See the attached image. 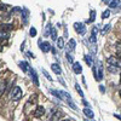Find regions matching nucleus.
Segmentation results:
<instances>
[{"label": "nucleus", "mask_w": 121, "mask_h": 121, "mask_svg": "<svg viewBox=\"0 0 121 121\" xmlns=\"http://www.w3.org/2000/svg\"><path fill=\"white\" fill-rule=\"evenodd\" d=\"M107 63L109 65L116 68V69H121V59H119L116 57H108L107 58Z\"/></svg>", "instance_id": "f257e3e1"}, {"label": "nucleus", "mask_w": 121, "mask_h": 121, "mask_svg": "<svg viewBox=\"0 0 121 121\" xmlns=\"http://www.w3.org/2000/svg\"><path fill=\"white\" fill-rule=\"evenodd\" d=\"M22 97V90L19 86H15L13 90H12V92H11V98L13 100H18L19 98Z\"/></svg>", "instance_id": "f03ea898"}, {"label": "nucleus", "mask_w": 121, "mask_h": 121, "mask_svg": "<svg viewBox=\"0 0 121 121\" xmlns=\"http://www.w3.org/2000/svg\"><path fill=\"white\" fill-rule=\"evenodd\" d=\"M74 28H75V32H76L78 34H80V35H85V33H86V28H85V24H84V23H79V22H76V23H74Z\"/></svg>", "instance_id": "7ed1b4c3"}, {"label": "nucleus", "mask_w": 121, "mask_h": 121, "mask_svg": "<svg viewBox=\"0 0 121 121\" xmlns=\"http://www.w3.org/2000/svg\"><path fill=\"white\" fill-rule=\"evenodd\" d=\"M63 117V113L60 110H53L51 113V116H50V121H59Z\"/></svg>", "instance_id": "20e7f679"}, {"label": "nucleus", "mask_w": 121, "mask_h": 121, "mask_svg": "<svg viewBox=\"0 0 121 121\" xmlns=\"http://www.w3.org/2000/svg\"><path fill=\"white\" fill-rule=\"evenodd\" d=\"M39 44H40V48H41V51L45 52V53H47L50 50H52V46L50 45V43H47V41H44V43L39 41Z\"/></svg>", "instance_id": "39448f33"}, {"label": "nucleus", "mask_w": 121, "mask_h": 121, "mask_svg": "<svg viewBox=\"0 0 121 121\" xmlns=\"http://www.w3.org/2000/svg\"><path fill=\"white\" fill-rule=\"evenodd\" d=\"M44 115H45V108H44L43 105L36 107L35 112H34V116H35V117H41V116H44Z\"/></svg>", "instance_id": "423d86ee"}, {"label": "nucleus", "mask_w": 121, "mask_h": 121, "mask_svg": "<svg viewBox=\"0 0 121 121\" xmlns=\"http://www.w3.org/2000/svg\"><path fill=\"white\" fill-rule=\"evenodd\" d=\"M75 45H76L75 40H74V39H70V40H69V43H68V45H67V53L73 52L74 50H75Z\"/></svg>", "instance_id": "0eeeda50"}, {"label": "nucleus", "mask_w": 121, "mask_h": 121, "mask_svg": "<svg viewBox=\"0 0 121 121\" xmlns=\"http://www.w3.org/2000/svg\"><path fill=\"white\" fill-rule=\"evenodd\" d=\"M73 70H74L75 74H81V73H82V67H81V64H80L79 62L73 63Z\"/></svg>", "instance_id": "6e6552de"}, {"label": "nucleus", "mask_w": 121, "mask_h": 121, "mask_svg": "<svg viewBox=\"0 0 121 121\" xmlns=\"http://www.w3.org/2000/svg\"><path fill=\"white\" fill-rule=\"evenodd\" d=\"M19 68H21L24 73H29V72H30V69H32V68L29 67V64H28L27 62H19Z\"/></svg>", "instance_id": "1a4fd4ad"}, {"label": "nucleus", "mask_w": 121, "mask_h": 121, "mask_svg": "<svg viewBox=\"0 0 121 121\" xmlns=\"http://www.w3.org/2000/svg\"><path fill=\"white\" fill-rule=\"evenodd\" d=\"M28 16H29L28 9H22V18H23V23L24 24L28 23Z\"/></svg>", "instance_id": "9d476101"}, {"label": "nucleus", "mask_w": 121, "mask_h": 121, "mask_svg": "<svg viewBox=\"0 0 121 121\" xmlns=\"http://www.w3.org/2000/svg\"><path fill=\"white\" fill-rule=\"evenodd\" d=\"M51 69L53 70V73H56V74H58V75H60V74H62V69H60V67H59L57 63H53V64H51Z\"/></svg>", "instance_id": "9b49d317"}, {"label": "nucleus", "mask_w": 121, "mask_h": 121, "mask_svg": "<svg viewBox=\"0 0 121 121\" xmlns=\"http://www.w3.org/2000/svg\"><path fill=\"white\" fill-rule=\"evenodd\" d=\"M29 74H30V76L33 78V81H34V84L38 86V85H39V81H38V75H36V73L34 72V69H30Z\"/></svg>", "instance_id": "f8f14e48"}, {"label": "nucleus", "mask_w": 121, "mask_h": 121, "mask_svg": "<svg viewBox=\"0 0 121 121\" xmlns=\"http://www.w3.org/2000/svg\"><path fill=\"white\" fill-rule=\"evenodd\" d=\"M84 114H85L87 117H90V119H93V116H95L93 112H92L90 108H85V109H84Z\"/></svg>", "instance_id": "ddd939ff"}, {"label": "nucleus", "mask_w": 121, "mask_h": 121, "mask_svg": "<svg viewBox=\"0 0 121 121\" xmlns=\"http://www.w3.org/2000/svg\"><path fill=\"white\" fill-rule=\"evenodd\" d=\"M50 35H51V39L52 40H55V41H57L58 40V38H57V30H56V28H51V30H50Z\"/></svg>", "instance_id": "4468645a"}, {"label": "nucleus", "mask_w": 121, "mask_h": 121, "mask_svg": "<svg viewBox=\"0 0 121 121\" xmlns=\"http://www.w3.org/2000/svg\"><path fill=\"white\" fill-rule=\"evenodd\" d=\"M97 70H98V74H97V80H102L103 79V68H102V65H98V68H97Z\"/></svg>", "instance_id": "2eb2a0df"}, {"label": "nucleus", "mask_w": 121, "mask_h": 121, "mask_svg": "<svg viewBox=\"0 0 121 121\" xmlns=\"http://www.w3.org/2000/svg\"><path fill=\"white\" fill-rule=\"evenodd\" d=\"M85 60H86L87 65H90V67L93 65V59H92V56H91V55H86L85 56Z\"/></svg>", "instance_id": "dca6fc26"}, {"label": "nucleus", "mask_w": 121, "mask_h": 121, "mask_svg": "<svg viewBox=\"0 0 121 121\" xmlns=\"http://www.w3.org/2000/svg\"><path fill=\"white\" fill-rule=\"evenodd\" d=\"M120 5V0H113V1H110L109 3V7L110 9H115Z\"/></svg>", "instance_id": "f3484780"}, {"label": "nucleus", "mask_w": 121, "mask_h": 121, "mask_svg": "<svg viewBox=\"0 0 121 121\" xmlns=\"http://www.w3.org/2000/svg\"><path fill=\"white\" fill-rule=\"evenodd\" d=\"M57 47H58L59 50L64 48V40H63L62 38H58V40H57Z\"/></svg>", "instance_id": "a211bd4d"}, {"label": "nucleus", "mask_w": 121, "mask_h": 121, "mask_svg": "<svg viewBox=\"0 0 121 121\" xmlns=\"http://www.w3.org/2000/svg\"><path fill=\"white\" fill-rule=\"evenodd\" d=\"M9 34L10 32H6V30H1V33H0V36H1V41L3 40H6L9 38Z\"/></svg>", "instance_id": "6ab92c4d"}, {"label": "nucleus", "mask_w": 121, "mask_h": 121, "mask_svg": "<svg viewBox=\"0 0 121 121\" xmlns=\"http://www.w3.org/2000/svg\"><path fill=\"white\" fill-rule=\"evenodd\" d=\"M12 29L11 24H1V30H6V32H10Z\"/></svg>", "instance_id": "aec40b11"}, {"label": "nucleus", "mask_w": 121, "mask_h": 121, "mask_svg": "<svg viewBox=\"0 0 121 121\" xmlns=\"http://www.w3.org/2000/svg\"><path fill=\"white\" fill-rule=\"evenodd\" d=\"M75 90L78 91V93L81 96V97H84V92H82V90H81V87H80V85L79 84H75Z\"/></svg>", "instance_id": "412c9836"}, {"label": "nucleus", "mask_w": 121, "mask_h": 121, "mask_svg": "<svg viewBox=\"0 0 121 121\" xmlns=\"http://www.w3.org/2000/svg\"><path fill=\"white\" fill-rule=\"evenodd\" d=\"M95 18H96V11H95V10H92V11H91V16H90L88 22H93Z\"/></svg>", "instance_id": "4be33fe9"}, {"label": "nucleus", "mask_w": 121, "mask_h": 121, "mask_svg": "<svg viewBox=\"0 0 121 121\" xmlns=\"http://www.w3.org/2000/svg\"><path fill=\"white\" fill-rule=\"evenodd\" d=\"M109 16H110V10H109V9H108V10H105V11L102 13V18H103V19L108 18Z\"/></svg>", "instance_id": "5701e85b"}, {"label": "nucleus", "mask_w": 121, "mask_h": 121, "mask_svg": "<svg viewBox=\"0 0 121 121\" xmlns=\"http://www.w3.org/2000/svg\"><path fill=\"white\" fill-rule=\"evenodd\" d=\"M29 34H30V36H35L36 35V29L34 27H32V28H30V30H29Z\"/></svg>", "instance_id": "b1692460"}, {"label": "nucleus", "mask_w": 121, "mask_h": 121, "mask_svg": "<svg viewBox=\"0 0 121 121\" xmlns=\"http://www.w3.org/2000/svg\"><path fill=\"white\" fill-rule=\"evenodd\" d=\"M5 87H6V81L4 80V81H1V88H0V93H4V91H5Z\"/></svg>", "instance_id": "393cba45"}, {"label": "nucleus", "mask_w": 121, "mask_h": 121, "mask_svg": "<svg viewBox=\"0 0 121 121\" xmlns=\"http://www.w3.org/2000/svg\"><path fill=\"white\" fill-rule=\"evenodd\" d=\"M43 73H44V75L46 76V79H47V80H50V81H52V78H51V76H50V74H48V73L46 72V70H45V69H43Z\"/></svg>", "instance_id": "a878e982"}, {"label": "nucleus", "mask_w": 121, "mask_h": 121, "mask_svg": "<svg viewBox=\"0 0 121 121\" xmlns=\"http://www.w3.org/2000/svg\"><path fill=\"white\" fill-rule=\"evenodd\" d=\"M110 28H112V26H110V24H107V26H104V29L102 30V34H105V33L108 32V30H109Z\"/></svg>", "instance_id": "bb28decb"}, {"label": "nucleus", "mask_w": 121, "mask_h": 121, "mask_svg": "<svg viewBox=\"0 0 121 121\" xmlns=\"http://www.w3.org/2000/svg\"><path fill=\"white\" fill-rule=\"evenodd\" d=\"M67 59H68V62H70V63H75V62H74V59H73V57H72V55H70V53H67Z\"/></svg>", "instance_id": "cd10ccee"}, {"label": "nucleus", "mask_w": 121, "mask_h": 121, "mask_svg": "<svg viewBox=\"0 0 121 121\" xmlns=\"http://www.w3.org/2000/svg\"><path fill=\"white\" fill-rule=\"evenodd\" d=\"M97 32H98V28H97V27H93V28H92V34H93V35H96V34H97Z\"/></svg>", "instance_id": "c85d7f7f"}, {"label": "nucleus", "mask_w": 121, "mask_h": 121, "mask_svg": "<svg viewBox=\"0 0 121 121\" xmlns=\"http://www.w3.org/2000/svg\"><path fill=\"white\" fill-rule=\"evenodd\" d=\"M116 58L121 59V51H117V52H116Z\"/></svg>", "instance_id": "c756f323"}, {"label": "nucleus", "mask_w": 121, "mask_h": 121, "mask_svg": "<svg viewBox=\"0 0 121 121\" xmlns=\"http://www.w3.org/2000/svg\"><path fill=\"white\" fill-rule=\"evenodd\" d=\"M27 55H28V56H29L30 58H34V55H33L32 52H27Z\"/></svg>", "instance_id": "7c9ffc66"}, {"label": "nucleus", "mask_w": 121, "mask_h": 121, "mask_svg": "<svg viewBox=\"0 0 121 121\" xmlns=\"http://www.w3.org/2000/svg\"><path fill=\"white\" fill-rule=\"evenodd\" d=\"M115 117L119 119V120H121V115H119V114H115Z\"/></svg>", "instance_id": "2f4dec72"}, {"label": "nucleus", "mask_w": 121, "mask_h": 121, "mask_svg": "<svg viewBox=\"0 0 121 121\" xmlns=\"http://www.w3.org/2000/svg\"><path fill=\"white\" fill-rule=\"evenodd\" d=\"M119 96H120V98H121V90L119 91Z\"/></svg>", "instance_id": "473e14b6"}, {"label": "nucleus", "mask_w": 121, "mask_h": 121, "mask_svg": "<svg viewBox=\"0 0 121 121\" xmlns=\"http://www.w3.org/2000/svg\"><path fill=\"white\" fill-rule=\"evenodd\" d=\"M62 121H70V120H68V119H65V120H62Z\"/></svg>", "instance_id": "72a5a7b5"}, {"label": "nucleus", "mask_w": 121, "mask_h": 121, "mask_svg": "<svg viewBox=\"0 0 121 121\" xmlns=\"http://www.w3.org/2000/svg\"><path fill=\"white\" fill-rule=\"evenodd\" d=\"M120 84H121V74H120Z\"/></svg>", "instance_id": "f704fd0d"}, {"label": "nucleus", "mask_w": 121, "mask_h": 121, "mask_svg": "<svg viewBox=\"0 0 121 121\" xmlns=\"http://www.w3.org/2000/svg\"><path fill=\"white\" fill-rule=\"evenodd\" d=\"M85 121H90V120H85Z\"/></svg>", "instance_id": "c9c22d12"}]
</instances>
